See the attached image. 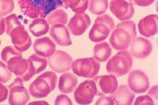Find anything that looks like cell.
<instances>
[{
  "label": "cell",
  "instance_id": "6da1fadb",
  "mask_svg": "<svg viewBox=\"0 0 158 105\" xmlns=\"http://www.w3.org/2000/svg\"><path fill=\"white\" fill-rule=\"evenodd\" d=\"M23 14L32 19L46 18L63 5L62 0H18Z\"/></svg>",
  "mask_w": 158,
  "mask_h": 105
},
{
  "label": "cell",
  "instance_id": "7a4b0ae2",
  "mask_svg": "<svg viewBox=\"0 0 158 105\" xmlns=\"http://www.w3.org/2000/svg\"><path fill=\"white\" fill-rule=\"evenodd\" d=\"M137 35L135 22L131 20L123 21L116 26L110 36L109 41L115 50H127L130 46Z\"/></svg>",
  "mask_w": 158,
  "mask_h": 105
},
{
  "label": "cell",
  "instance_id": "3957f363",
  "mask_svg": "<svg viewBox=\"0 0 158 105\" xmlns=\"http://www.w3.org/2000/svg\"><path fill=\"white\" fill-rule=\"evenodd\" d=\"M133 58L129 51H119L107 62L106 70L108 73L119 77L127 74L131 70Z\"/></svg>",
  "mask_w": 158,
  "mask_h": 105
},
{
  "label": "cell",
  "instance_id": "277c9868",
  "mask_svg": "<svg viewBox=\"0 0 158 105\" xmlns=\"http://www.w3.org/2000/svg\"><path fill=\"white\" fill-rule=\"evenodd\" d=\"M115 27L114 21L107 14L102 15L96 18L89 34V38L94 42H102L107 38Z\"/></svg>",
  "mask_w": 158,
  "mask_h": 105
},
{
  "label": "cell",
  "instance_id": "5b68a950",
  "mask_svg": "<svg viewBox=\"0 0 158 105\" xmlns=\"http://www.w3.org/2000/svg\"><path fill=\"white\" fill-rule=\"evenodd\" d=\"M74 72L80 77L91 78L97 75L101 65L95 59L89 58L80 59L75 62Z\"/></svg>",
  "mask_w": 158,
  "mask_h": 105
},
{
  "label": "cell",
  "instance_id": "8992f818",
  "mask_svg": "<svg viewBox=\"0 0 158 105\" xmlns=\"http://www.w3.org/2000/svg\"><path fill=\"white\" fill-rule=\"evenodd\" d=\"M98 90L95 82L87 80L81 84L75 94L77 101L80 104H89L97 94Z\"/></svg>",
  "mask_w": 158,
  "mask_h": 105
},
{
  "label": "cell",
  "instance_id": "52a82bcc",
  "mask_svg": "<svg viewBox=\"0 0 158 105\" xmlns=\"http://www.w3.org/2000/svg\"><path fill=\"white\" fill-rule=\"evenodd\" d=\"M128 83L131 90L137 94L146 92L150 87L149 78L140 70H135L131 72L129 75Z\"/></svg>",
  "mask_w": 158,
  "mask_h": 105
},
{
  "label": "cell",
  "instance_id": "ba28073f",
  "mask_svg": "<svg viewBox=\"0 0 158 105\" xmlns=\"http://www.w3.org/2000/svg\"><path fill=\"white\" fill-rule=\"evenodd\" d=\"M109 8L112 14L121 21L130 20L134 14L133 4L125 0H111Z\"/></svg>",
  "mask_w": 158,
  "mask_h": 105
},
{
  "label": "cell",
  "instance_id": "9c48e42d",
  "mask_svg": "<svg viewBox=\"0 0 158 105\" xmlns=\"http://www.w3.org/2000/svg\"><path fill=\"white\" fill-rule=\"evenodd\" d=\"M131 53L138 59L147 57L153 50V46L150 41L142 37L135 38L131 42Z\"/></svg>",
  "mask_w": 158,
  "mask_h": 105
},
{
  "label": "cell",
  "instance_id": "30bf717a",
  "mask_svg": "<svg viewBox=\"0 0 158 105\" xmlns=\"http://www.w3.org/2000/svg\"><path fill=\"white\" fill-rule=\"evenodd\" d=\"M91 23V19L86 13H77L71 19L69 27L74 35H80L84 33Z\"/></svg>",
  "mask_w": 158,
  "mask_h": 105
},
{
  "label": "cell",
  "instance_id": "8fae6325",
  "mask_svg": "<svg viewBox=\"0 0 158 105\" xmlns=\"http://www.w3.org/2000/svg\"><path fill=\"white\" fill-rule=\"evenodd\" d=\"M138 27L142 35L147 37H153L157 33V15L151 14L142 19Z\"/></svg>",
  "mask_w": 158,
  "mask_h": 105
},
{
  "label": "cell",
  "instance_id": "7c38bea8",
  "mask_svg": "<svg viewBox=\"0 0 158 105\" xmlns=\"http://www.w3.org/2000/svg\"><path fill=\"white\" fill-rule=\"evenodd\" d=\"M111 96L117 105H131L135 95L127 85H121Z\"/></svg>",
  "mask_w": 158,
  "mask_h": 105
},
{
  "label": "cell",
  "instance_id": "4fadbf2b",
  "mask_svg": "<svg viewBox=\"0 0 158 105\" xmlns=\"http://www.w3.org/2000/svg\"><path fill=\"white\" fill-rule=\"evenodd\" d=\"M99 84L102 92L106 94H113L118 88L117 78L112 74L100 77Z\"/></svg>",
  "mask_w": 158,
  "mask_h": 105
},
{
  "label": "cell",
  "instance_id": "5bb4252c",
  "mask_svg": "<svg viewBox=\"0 0 158 105\" xmlns=\"http://www.w3.org/2000/svg\"><path fill=\"white\" fill-rule=\"evenodd\" d=\"M111 48L108 42H103L97 44L94 48V57L100 62H105L110 57Z\"/></svg>",
  "mask_w": 158,
  "mask_h": 105
},
{
  "label": "cell",
  "instance_id": "9a60e30c",
  "mask_svg": "<svg viewBox=\"0 0 158 105\" xmlns=\"http://www.w3.org/2000/svg\"><path fill=\"white\" fill-rule=\"evenodd\" d=\"M108 7V0H89V10L94 15L104 14L107 11Z\"/></svg>",
  "mask_w": 158,
  "mask_h": 105
},
{
  "label": "cell",
  "instance_id": "2e32d148",
  "mask_svg": "<svg viewBox=\"0 0 158 105\" xmlns=\"http://www.w3.org/2000/svg\"><path fill=\"white\" fill-rule=\"evenodd\" d=\"M49 24L53 25H65L68 20L66 13L62 9H57L52 12L47 16Z\"/></svg>",
  "mask_w": 158,
  "mask_h": 105
},
{
  "label": "cell",
  "instance_id": "e0dca14e",
  "mask_svg": "<svg viewBox=\"0 0 158 105\" xmlns=\"http://www.w3.org/2000/svg\"><path fill=\"white\" fill-rule=\"evenodd\" d=\"M50 34L56 41H68L70 38L67 28L63 24L53 25L51 29Z\"/></svg>",
  "mask_w": 158,
  "mask_h": 105
},
{
  "label": "cell",
  "instance_id": "ac0fdd59",
  "mask_svg": "<svg viewBox=\"0 0 158 105\" xmlns=\"http://www.w3.org/2000/svg\"><path fill=\"white\" fill-rule=\"evenodd\" d=\"M63 3L76 14L85 12L88 8L89 0H62Z\"/></svg>",
  "mask_w": 158,
  "mask_h": 105
},
{
  "label": "cell",
  "instance_id": "d6986e66",
  "mask_svg": "<svg viewBox=\"0 0 158 105\" xmlns=\"http://www.w3.org/2000/svg\"><path fill=\"white\" fill-rule=\"evenodd\" d=\"M134 105H154V103L152 98L147 94L137 97L135 102Z\"/></svg>",
  "mask_w": 158,
  "mask_h": 105
},
{
  "label": "cell",
  "instance_id": "ffe728a7",
  "mask_svg": "<svg viewBox=\"0 0 158 105\" xmlns=\"http://www.w3.org/2000/svg\"><path fill=\"white\" fill-rule=\"evenodd\" d=\"M114 101L111 96L102 97L97 101L96 105H114Z\"/></svg>",
  "mask_w": 158,
  "mask_h": 105
},
{
  "label": "cell",
  "instance_id": "44dd1931",
  "mask_svg": "<svg viewBox=\"0 0 158 105\" xmlns=\"http://www.w3.org/2000/svg\"><path fill=\"white\" fill-rule=\"evenodd\" d=\"M132 4L140 7L149 6L155 1V0H129Z\"/></svg>",
  "mask_w": 158,
  "mask_h": 105
},
{
  "label": "cell",
  "instance_id": "7402d4cb",
  "mask_svg": "<svg viewBox=\"0 0 158 105\" xmlns=\"http://www.w3.org/2000/svg\"><path fill=\"white\" fill-rule=\"evenodd\" d=\"M148 95L151 98H154L155 99H157V85H155L152 87L149 92Z\"/></svg>",
  "mask_w": 158,
  "mask_h": 105
}]
</instances>
